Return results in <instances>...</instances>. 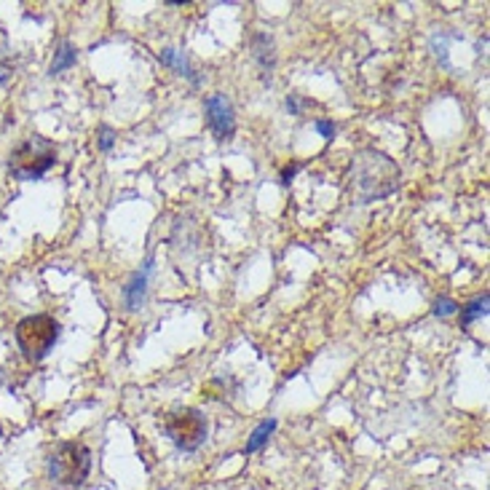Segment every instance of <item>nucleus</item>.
Segmentation results:
<instances>
[{
  "mask_svg": "<svg viewBox=\"0 0 490 490\" xmlns=\"http://www.w3.org/2000/svg\"><path fill=\"white\" fill-rule=\"evenodd\" d=\"M91 472V451L83 443H59L48 456V480L59 490H78Z\"/></svg>",
  "mask_w": 490,
  "mask_h": 490,
  "instance_id": "1",
  "label": "nucleus"
},
{
  "mask_svg": "<svg viewBox=\"0 0 490 490\" xmlns=\"http://www.w3.org/2000/svg\"><path fill=\"white\" fill-rule=\"evenodd\" d=\"M357 185L362 190V199L368 201L389 196L400 185V169L389 156L378 150H365L357 158Z\"/></svg>",
  "mask_w": 490,
  "mask_h": 490,
  "instance_id": "2",
  "label": "nucleus"
},
{
  "mask_svg": "<svg viewBox=\"0 0 490 490\" xmlns=\"http://www.w3.org/2000/svg\"><path fill=\"white\" fill-rule=\"evenodd\" d=\"M56 164V148L46 137H27L8 156V169L16 180H38Z\"/></svg>",
  "mask_w": 490,
  "mask_h": 490,
  "instance_id": "3",
  "label": "nucleus"
},
{
  "mask_svg": "<svg viewBox=\"0 0 490 490\" xmlns=\"http://www.w3.org/2000/svg\"><path fill=\"white\" fill-rule=\"evenodd\" d=\"M16 346L24 354V359L30 362H40L48 357V351L54 349L56 338H59V325L54 322V317L48 314H35V317H24L16 330H13Z\"/></svg>",
  "mask_w": 490,
  "mask_h": 490,
  "instance_id": "4",
  "label": "nucleus"
},
{
  "mask_svg": "<svg viewBox=\"0 0 490 490\" xmlns=\"http://www.w3.org/2000/svg\"><path fill=\"white\" fill-rule=\"evenodd\" d=\"M164 429H166V437L185 453L201 448L207 440V418L193 408H182V410L169 413L164 421Z\"/></svg>",
  "mask_w": 490,
  "mask_h": 490,
  "instance_id": "5",
  "label": "nucleus"
},
{
  "mask_svg": "<svg viewBox=\"0 0 490 490\" xmlns=\"http://www.w3.org/2000/svg\"><path fill=\"white\" fill-rule=\"evenodd\" d=\"M207 110V121L212 126V131L217 134V139H228L236 131V118H233V107L228 102L225 94H212L204 102Z\"/></svg>",
  "mask_w": 490,
  "mask_h": 490,
  "instance_id": "6",
  "label": "nucleus"
},
{
  "mask_svg": "<svg viewBox=\"0 0 490 490\" xmlns=\"http://www.w3.org/2000/svg\"><path fill=\"white\" fill-rule=\"evenodd\" d=\"M148 276H150V263L129 282V287L123 290V298H126V306L134 311L139 303H142V298H145V284H148Z\"/></svg>",
  "mask_w": 490,
  "mask_h": 490,
  "instance_id": "7",
  "label": "nucleus"
},
{
  "mask_svg": "<svg viewBox=\"0 0 490 490\" xmlns=\"http://www.w3.org/2000/svg\"><path fill=\"white\" fill-rule=\"evenodd\" d=\"M161 62H164V64H169V67H174L180 75H188L193 83H199V78L193 75V70H190L188 59H185V56H180V51H174V48H166V51H161Z\"/></svg>",
  "mask_w": 490,
  "mask_h": 490,
  "instance_id": "8",
  "label": "nucleus"
},
{
  "mask_svg": "<svg viewBox=\"0 0 490 490\" xmlns=\"http://www.w3.org/2000/svg\"><path fill=\"white\" fill-rule=\"evenodd\" d=\"M75 64V48L70 46V43H62L59 46V51L54 54V62H51V75H59L62 70H67V67H72Z\"/></svg>",
  "mask_w": 490,
  "mask_h": 490,
  "instance_id": "9",
  "label": "nucleus"
},
{
  "mask_svg": "<svg viewBox=\"0 0 490 490\" xmlns=\"http://www.w3.org/2000/svg\"><path fill=\"white\" fill-rule=\"evenodd\" d=\"M276 432V421L271 418V421H263L258 429H255V435H252V440L247 443V453H255V451H260L266 443H268V437Z\"/></svg>",
  "mask_w": 490,
  "mask_h": 490,
  "instance_id": "10",
  "label": "nucleus"
},
{
  "mask_svg": "<svg viewBox=\"0 0 490 490\" xmlns=\"http://www.w3.org/2000/svg\"><path fill=\"white\" fill-rule=\"evenodd\" d=\"M488 314V295L472 300L467 308H461V327H469L477 317H486Z\"/></svg>",
  "mask_w": 490,
  "mask_h": 490,
  "instance_id": "11",
  "label": "nucleus"
},
{
  "mask_svg": "<svg viewBox=\"0 0 490 490\" xmlns=\"http://www.w3.org/2000/svg\"><path fill=\"white\" fill-rule=\"evenodd\" d=\"M456 311H459V306H456L451 298H440L437 306H435V314H437V317H451V314H456Z\"/></svg>",
  "mask_w": 490,
  "mask_h": 490,
  "instance_id": "12",
  "label": "nucleus"
},
{
  "mask_svg": "<svg viewBox=\"0 0 490 490\" xmlns=\"http://www.w3.org/2000/svg\"><path fill=\"white\" fill-rule=\"evenodd\" d=\"M300 169H303V164H290V166H284V169H282V182H290Z\"/></svg>",
  "mask_w": 490,
  "mask_h": 490,
  "instance_id": "13",
  "label": "nucleus"
},
{
  "mask_svg": "<svg viewBox=\"0 0 490 490\" xmlns=\"http://www.w3.org/2000/svg\"><path fill=\"white\" fill-rule=\"evenodd\" d=\"M99 134H102V137H99V148H102V150H110V148H113V131L105 126Z\"/></svg>",
  "mask_w": 490,
  "mask_h": 490,
  "instance_id": "14",
  "label": "nucleus"
},
{
  "mask_svg": "<svg viewBox=\"0 0 490 490\" xmlns=\"http://www.w3.org/2000/svg\"><path fill=\"white\" fill-rule=\"evenodd\" d=\"M317 129L325 134V139H333V134H335V126L330 121H317Z\"/></svg>",
  "mask_w": 490,
  "mask_h": 490,
  "instance_id": "15",
  "label": "nucleus"
},
{
  "mask_svg": "<svg viewBox=\"0 0 490 490\" xmlns=\"http://www.w3.org/2000/svg\"><path fill=\"white\" fill-rule=\"evenodd\" d=\"M287 107L292 110V113H300V99H295V97H290L287 99Z\"/></svg>",
  "mask_w": 490,
  "mask_h": 490,
  "instance_id": "16",
  "label": "nucleus"
}]
</instances>
